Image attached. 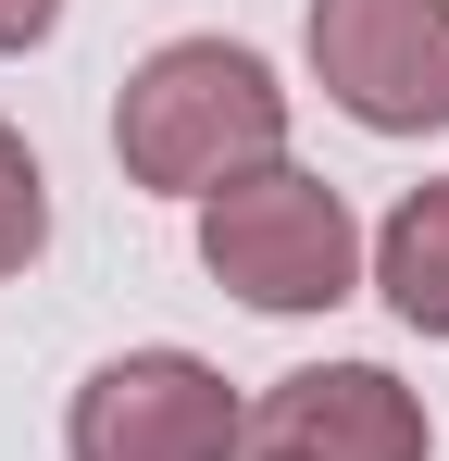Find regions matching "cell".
I'll return each instance as SVG.
<instances>
[{
    "mask_svg": "<svg viewBox=\"0 0 449 461\" xmlns=\"http://www.w3.org/2000/svg\"><path fill=\"white\" fill-rule=\"evenodd\" d=\"M113 150L138 187L162 200H213L237 175H262V162H288V87L262 50H237V38H175V50H150L125 100H113Z\"/></svg>",
    "mask_w": 449,
    "mask_h": 461,
    "instance_id": "1",
    "label": "cell"
},
{
    "mask_svg": "<svg viewBox=\"0 0 449 461\" xmlns=\"http://www.w3.org/2000/svg\"><path fill=\"white\" fill-rule=\"evenodd\" d=\"M200 262L250 312H337L362 287V225H350V200L325 175L262 162V175H237V187L200 200Z\"/></svg>",
    "mask_w": 449,
    "mask_h": 461,
    "instance_id": "2",
    "label": "cell"
},
{
    "mask_svg": "<svg viewBox=\"0 0 449 461\" xmlns=\"http://www.w3.org/2000/svg\"><path fill=\"white\" fill-rule=\"evenodd\" d=\"M75 461H250V411L200 349H125L63 411Z\"/></svg>",
    "mask_w": 449,
    "mask_h": 461,
    "instance_id": "3",
    "label": "cell"
},
{
    "mask_svg": "<svg viewBox=\"0 0 449 461\" xmlns=\"http://www.w3.org/2000/svg\"><path fill=\"white\" fill-rule=\"evenodd\" d=\"M312 76L374 138L449 125V0H312Z\"/></svg>",
    "mask_w": 449,
    "mask_h": 461,
    "instance_id": "4",
    "label": "cell"
},
{
    "mask_svg": "<svg viewBox=\"0 0 449 461\" xmlns=\"http://www.w3.org/2000/svg\"><path fill=\"white\" fill-rule=\"evenodd\" d=\"M250 461H425V399L387 362H312L250 411Z\"/></svg>",
    "mask_w": 449,
    "mask_h": 461,
    "instance_id": "5",
    "label": "cell"
},
{
    "mask_svg": "<svg viewBox=\"0 0 449 461\" xmlns=\"http://www.w3.org/2000/svg\"><path fill=\"white\" fill-rule=\"evenodd\" d=\"M374 287H387L399 324L449 337V175H437V187H412V200L374 225Z\"/></svg>",
    "mask_w": 449,
    "mask_h": 461,
    "instance_id": "6",
    "label": "cell"
},
{
    "mask_svg": "<svg viewBox=\"0 0 449 461\" xmlns=\"http://www.w3.org/2000/svg\"><path fill=\"white\" fill-rule=\"evenodd\" d=\"M50 249V175H38V150L0 125V275H25Z\"/></svg>",
    "mask_w": 449,
    "mask_h": 461,
    "instance_id": "7",
    "label": "cell"
},
{
    "mask_svg": "<svg viewBox=\"0 0 449 461\" xmlns=\"http://www.w3.org/2000/svg\"><path fill=\"white\" fill-rule=\"evenodd\" d=\"M50 25H63V0H0V50H38Z\"/></svg>",
    "mask_w": 449,
    "mask_h": 461,
    "instance_id": "8",
    "label": "cell"
}]
</instances>
